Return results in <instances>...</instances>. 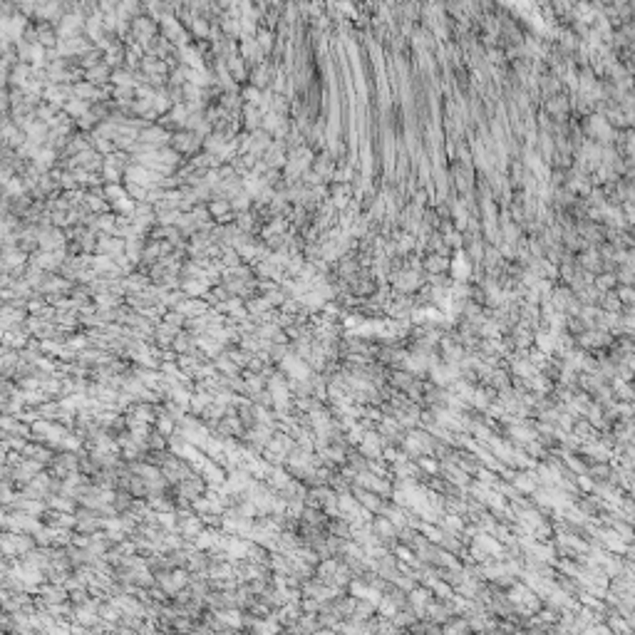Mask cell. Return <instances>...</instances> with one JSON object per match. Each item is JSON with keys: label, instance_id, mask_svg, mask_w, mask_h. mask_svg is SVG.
I'll use <instances>...</instances> for the list:
<instances>
[{"label": "cell", "instance_id": "obj_4", "mask_svg": "<svg viewBox=\"0 0 635 635\" xmlns=\"http://www.w3.org/2000/svg\"><path fill=\"white\" fill-rule=\"evenodd\" d=\"M615 281H618V276L603 273V276H598V278H595V288H598L600 293H605L608 288H613V286H615Z\"/></svg>", "mask_w": 635, "mask_h": 635}, {"label": "cell", "instance_id": "obj_1", "mask_svg": "<svg viewBox=\"0 0 635 635\" xmlns=\"http://www.w3.org/2000/svg\"><path fill=\"white\" fill-rule=\"evenodd\" d=\"M425 268H427L430 273H444V271L449 268V261L437 253V256H430V258L425 261Z\"/></svg>", "mask_w": 635, "mask_h": 635}, {"label": "cell", "instance_id": "obj_3", "mask_svg": "<svg viewBox=\"0 0 635 635\" xmlns=\"http://www.w3.org/2000/svg\"><path fill=\"white\" fill-rule=\"evenodd\" d=\"M417 467H422L427 474H437V472H440L437 457H435V459H430V457H425V454H419V457H417Z\"/></svg>", "mask_w": 635, "mask_h": 635}, {"label": "cell", "instance_id": "obj_5", "mask_svg": "<svg viewBox=\"0 0 635 635\" xmlns=\"http://www.w3.org/2000/svg\"><path fill=\"white\" fill-rule=\"evenodd\" d=\"M618 300L625 303V305H630V303H633V288H630V286L620 288V291H618Z\"/></svg>", "mask_w": 635, "mask_h": 635}, {"label": "cell", "instance_id": "obj_2", "mask_svg": "<svg viewBox=\"0 0 635 635\" xmlns=\"http://www.w3.org/2000/svg\"><path fill=\"white\" fill-rule=\"evenodd\" d=\"M414 380H417V377H414L412 372H404V370H399V372H394V375H392V380H390V382H392L394 387H399V390H409Z\"/></svg>", "mask_w": 635, "mask_h": 635}]
</instances>
